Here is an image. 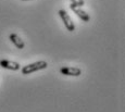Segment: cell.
Listing matches in <instances>:
<instances>
[{"instance_id": "8992f818", "label": "cell", "mask_w": 125, "mask_h": 112, "mask_svg": "<svg viewBox=\"0 0 125 112\" xmlns=\"http://www.w3.org/2000/svg\"><path fill=\"white\" fill-rule=\"evenodd\" d=\"M9 39L11 40V42H13V45L16 47V48L19 49H23L24 47H25V44H24V41L22 39H21V37L19 36L18 34H11L10 36H9Z\"/></svg>"}, {"instance_id": "52a82bcc", "label": "cell", "mask_w": 125, "mask_h": 112, "mask_svg": "<svg viewBox=\"0 0 125 112\" xmlns=\"http://www.w3.org/2000/svg\"><path fill=\"white\" fill-rule=\"evenodd\" d=\"M72 1V3L73 4H75V6H77V7H83L84 4H85V2H84V0H71Z\"/></svg>"}, {"instance_id": "5b68a950", "label": "cell", "mask_w": 125, "mask_h": 112, "mask_svg": "<svg viewBox=\"0 0 125 112\" xmlns=\"http://www.w3.org/2000/svg\"><path fill=\"white\" fill-rule=\"evenodd\" d=\"M0 66L7 70H11V71H18L20 70V64L18 62H14L11 60H6V59H2L0 60Z\"/></svg>"}, {"instance_id": "277c9868", "label": "cell", "mask_w": 125, "mask_h": 112, "mask_svg": "<svg viewBox=\"0 0 125 112\" xmlns=\"http://www.w3.org/2000/svg\"><path fill=\"white\" fill-rule=\"evenodd\" d=\"M61 74L66 76H80L82 74V70L80 68H74V66H65L60 70Z\"/></svg>"}, {"instance_id": "7a4b0ae2", "label": "cell", "mask_w": 125, "mask_h": 112, "mask_svg": "<svg viewBox=\"0 0 125 112\" xmlns=\"http://www.w3.org/2000/svg\"><path fill=\"white\" fill-rule=\"evenodd\" d=\"M59 15H60V18H61L62 22L65 25L66 30H68L69 32H73V31L75 30V25H74L73 21H72L71 16L68 14V12H66L65 10H63V9H61V10H59Z\"/></svg>"}, {"instance_id": "3957f363", "label": "cell", "mask_w": 125, "mask_h": 112, "mask_svg": "<svg viewBox=\"0 0 125 112\" xmlns=\"http://www.w3.org/2000/svg\"><path fill=\"white\" fill-rule=\"evenodd\" d=\"M70 8H71V10L73 11V12L75 13L76 15H77L78 18L81 19V20H83L84 22H88V21L90 20V16H89V14H88L87 12H86V11L82 10V9L80 8V7H77V6H75V4L71 3V4H70Z\"/></svg>"}, {"instance_id": "ba28073f", "label": "cell", "mask_w": 125, "mask_h": 112, "mask_svg": "<svg viewBox=\"0 0 125 112\" xmlns=\"http://www.w3.org/2000/svg\"><path fill=\"white\" fill-rule=\"evenodd\" d=\"M23 1H31V0H23Z\"/></svg>"}, {"instance_id": "6da1fadb", "label": "cell", "mask_w": 125, "mask_h": 112, "mask_svg": "<svg viewBox=\"0 0 125 112\" xmlns=\"http://www.w3.org/2000/svg\"><path fill=\"white\" fill-rule=\"evenodd\" d=\"M47 66H48V63L46 61H37V62H34L32 64H27V65L23 66L22 74L27 75V74H31V73L37 72V71L45 70V69H47Z\"/></svg>"}]
</instances>
